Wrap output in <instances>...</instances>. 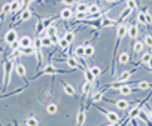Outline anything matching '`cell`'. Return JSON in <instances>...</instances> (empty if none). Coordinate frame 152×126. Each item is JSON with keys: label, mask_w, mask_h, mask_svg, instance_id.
<instances>
[{"label": "cell", "mask_w": 152, "mask_h": 126, "mask_svg": "<svg viewBox=\"0 0 152 126\" xmlns=\"http://www.w3.org/2000/svg\"><path fill=\"white\" fill-rule=\"evenodd\" d=\"M45 31H46V36H49V37H51V36H55V34H57V27H55V24L49 25Z\"/></svg>", "instance_id": "cell-44"}, {"label": "cell", "mask_w": 152, "mask_h": 126, "mask_svg": "<svg viewBox=\"0 0 152 126\" xmlns=\"http://www.w3.org/2000/svg\"><path fill=\"white\" fill-rule=\"evenodd\" d=\"M31 18V11L28 9V8H26V9H23L21 12H20V18H18V24H21V22H26V21H28Z\"/></svg>", "instance_id": "cell-11"}, {"label": "cell", "mask_w": 152, "mask_h": 126, "mask_svg": "<svg viewBox=\"0 0 152 126\" xmlns=\"http://www.w3.org/2000/svg\"><path fill=\"white\" fill-rule=\"evenodd\" d=\"M145 12H146V9L137 14V22H139V24H142V25H146V18H145Z\"/></svg>", "instance_id": "cell-41"}, {"label": "cell", "mask_w": 152, "mask_h": 126, "mask_svg": "<svg viewBox=\"0 0 152 126\" xmlns=\"http://www.w3.org/2000/svg\"><path fill=\"white\" fill-rule=\"evenodd\" d=\"M152 85L148 82V80H140V82H136V88L140 89V91H148Z\"/></svg>", "instance_id": "cell-24"}, {"label": "cell", "mask_w": 152, "mask_h": 126, "mask_svg": "<svg viewBox=\"0 0 152 126\" xmlns=\"http://www.w3.org/2000/svg\"><path fill=\"white\" fill-rule=\"evenodd\" d=\"M127 34H128V37L131 39V42H136V40H137V36H139V27H137L136 22H133V24L128 25V31H127Z\"/></svg>", "instance_id": "cell-8"}, {"label": "cell", "mask_w": 152, "mask_h": 126, "mask_svg": "<svg viewBox=\"0 0 152 126\" xmlns=\"http://www.w3.org/2000/svg\"><path fill=\"white\" fill-rule=\"evenodd\" d=\"M37 2H39V3H40V2H43V0H37Z\"/></svg>", "instance_id": "cell-57"}, {"label": "cell", "mask_w": 152, "mask_h": 126, "mask_svg": "<svg viewBox=\"0 0 152 126\" xmlns=\"http://www.w3.org/2000/svg\"><path fill=\"white\" fill-rule=\"evenodd\" d=\"M14 126H20V125H18V123H15V122H14Z\"/></svg>", "instance_id": "cell-56"}, {"label": "cell", "mask_w": 152, "mask_h": 126, "mask_svg": "<svg viewBox=\"0 0 152 126\" xmlns=\"http://www.w3.org/2000/svg\"><path fill=\"white\" fill-rule=\"evenodd\" d=\"M73 18L78 19V21H85V19L88 18V14H87V12H75Z\"/></svg>", "instance_id": "cell-38"}, {"label": "cell", "mask_w": 152, "mask_h": 126, "mask_svg": "<svg viewBox=\"0 0 152 126\" xmlns=\"http://www.w3.org/2000/svg\"><path fill=\"white\" fill-rule=\"evenodd\" d=\"M27 86H28V85H26V86H23V88H18V89L12 91L11 94H5V95H0V99H2V98H6V96H12V95H15V94H20V92L26 91V88H27Z\"/></svg>", "instance_id": "cell-39"}, {"label": "cell", "mask_w": 152, "mask_h": 126, "mask_svg": "<svg viewBox=\"0 0 152 126\" xmlns=\"http://www.w3.org/2000/svg\"><path fill=\"white\" fill-rule=\"evenodd\" d=\"M133 73H134V70H125V71H122L116 82H128V80H130V77L133 76Z\"/></svg>", "instance_id": "cell-21"}, {"label": "cell", "mask_w": 152, "mask_h": 126, "mask_svg": "<svg viewBox=\"0 0 152 126\" xmlns=\"http://www.w3.org/2000/svg\"><path fill=\"white\" fill-rule=\"evenodd\" d=\"M73 15H75V12L70 9V8H64L61 12H60V19H63V21H70L72 18H73Z\"/></svg>", "instance_id": "cell-10"}, {"label": "cell", "mask_w": 152, "mask_h": 126, "mask_svg": "<svg viewBox=\"0 0 152 126\" xmlns=\"http://www.w3.org/2000/svg\"><path fill=\"white\" fill-rule=\"evenodd\" d=\"M51 40H52V45H58V42H60V37L55 34V36H51Z\"/></svg>", "instance_id": "cell-51"}, {"label": "cell", "mask_w": 152, "mask_h": 126, "mask_svg": "<svg viewBox=\"0 0 152 126\" xmlns=\"http://www.w3.org/2000/svg\"><path fill=\"white\" fill-rule=\"evenodd\" d=\"M148 113H149V117H151V120H152V107L148 108Z\"/></svg>", "instance_id": "cell-53"}, {"label": "cell", "mask_w": 152, "mask_h": 126, "mask_svg": "<svg viewBox=\"0 0 152 126\" xmlns=\"http://www.w3.org/2000/svg\"><path fill=\"white\" fill-rule=\"evenodd\" d=\"M113 25H118V21H116V19H112V18L103 17V18H102V21H100V28H106V27H113Z\"/></svg>", "instance_id": "cell-12"}, {"label": "cell", "mask_w": 152, "mask_h": 126, "mask_svg": "<svg viewBox=\"0 0 152 126\" xmlns=\"http://www.w3.org/2000/svg\"><path fill=\"white\" fill-rule=\"evenodd\" d=\"M107 126H119V123H118V125H115V123H109Z\"/></svg>", "instance_id": "cell-55"}, {"label": "cell", "mask_w": 152, "mask_h": 126, "mask_svg": "<svg viewBox=\"0 0 152 126\" xmlns=\"http://www.w3.org/2000/svg\"><path fill=\"white\" fill-rule=\"evenodd\" d=\"M118 62H119L121 66L128 64V62H130V53H128V52H121V53L118 55Z\"/></svg>", "instance_id": "cell-20"}, {"label": "cell", "mask_w": 152, "mask_h": 126, "mask_svg": "<svg viewBox=\"0 0 152 126\" xmlns=\"http://www.w3.org/2000/svg\"><path fill=\"white\" fill-rule=\"evenodd\" d=\"M113 104H115L116 108L121 110V111H125V110H128V107H130V102L125 101V99H118V101H115Z\"/></svg>", "instance_id": "cell-22"}, {"label": "cell", "mask_w": 152, "mask_h": 126, "mask_svg": "<svg viewBox=\"0 0 152 126\" xmlns=\"http://www.w3.org/2000/svg\"><path fill=\"white\" fill-rule=\"evenodd\" d=\"M143 43H145V46L152 48V34H146L145 39H143Z\"/></svg>", "instance_id": "cell-47"}, {"label": "cell", "mask_w": 152, "mask_h": 126, "mask_svg": "<svg viewBox=\"0 0 152 126\" xmlns=\"http://www.w3.org/2000/svg\"><path fill=\"white\" fill-rule=\"evenodd\" d=\"M33 46H34V50H36V59H37V70H39V67H40V64L43 62V53H42V43H40V39H39V36L34 39V43H33Z\"/></svg>", "instance_id": "cell-5"}, {"label": "cell", "mask_w": 152, "mask_h": 126, "mask_svg": "<svg viewBox=\"0 0 152 126\" xmlns=\"http://www.w3.org/2000/svg\"><path fill=\"white\" fill-rule=\"evenodd\" d=\"M61 3L64 6H67V8H72V6L76 5V0H61Z\"/></svg>", "instance_id": "cell-48"}, {"label": "cell", "mask_w": 152, "mask_h": 126, "mask_svg": "<svg viewBox=\"0 0 152 126\" xmlns=\"http://www.w3.org/2000/svg\"><path fill=\"white\" fill-rule=\"evenodd\" d=\"M137 119H140V120H142V122H145L146 125H151V122H152V120H151V117H149V113H148L146 110H143V108L139 111Z\"/></svg>", "instance_id": "cell-19"}, {"label": "cell", "mask_w": 152, "mask_h": 126, "mask_svg": "<svg viewBox=\"0 0 152 126\" xmlns=\"http://www.w3.org/2000/svg\"><path fill=\"white\" fill-rule=\"evenodd\" d=\"M97 110L107 119L109 123H115V125L121 123V117H119L118 113H113V111H110V110H104V108H102V107H97Z\"/></svg>", "instance_id": "cell-3"}, {"label": "cell", "mask_w": 152, "mask_h": 126, "mask_svg": "<svg viewBox=\"0 0 152 126\" xmlns=\"http://www.w3.org/2000/svg\"><path fill=\"white\" fill-rule=\"evenodd\" d=\"M63 37H64V39H66V40H67V42L72 45V43L75 42V39H76V33H75V31H66Z\"/></svg>", "instance_id": "cell-32"}, {"label": "cell", "mask_w": 152, "mask_h": 126, "mask_svg": "<svg viewBox=\"0 0 152 126\" xmlns=\"http://www.w3.org/2000/svg\"><path fill=\"white\" fill-rule=\"evenodd\" d=\"M61 83H63V91H64L66 95H69V96H76V89H75L69 82H61Z\"/></svg>", "instance_id": "cell-14"}, {"label": "cell", "mask_w": 152, "mask_h": 126, "mask_svg": "<svg viewBox=\"0 0 152 126\" xmlns=\"http://www.w3.org/2000/svg\"><path fill=\"white\" fill-rule=\"evenodd\" d=\"M57 46H58L61 50H64V52H66V50H69V46H70V43H69V42H67L64 37H60V42H58V45H57Z\"/></svg>", "instance_id": "cell-30"}, {"label": "cell", "mask_w": 152, "mask_h": 126, "mask_svg": "<svg viewBox=\"0 0 152 126\" xmlns=\"http://www.w3.org/2000/svg\"><path fill=\"white\" fill-rule=\"evenodd\" d=\"M57 111H58V107H57V104L51 102V104H48V105H46V113H48V114H51V116H52V114H55Z\"/></svg>", "instance_id": "cell-37"}, {"label": "cell", "mask_w": 152, "mask_h": 126, "mask_svg": "<svg viewBox=\"0 0 152 126\" xmlns=\"http://www.w3.org/2000/svg\"><path fill=\"white\" fill-rule=\"evenodd\" d=\"M73 56L75 58H85V45H79L73 49Z\"/></svg>", "instance_id": "cell-15"}, {"label": "cell", "mask_w": 152, "mask_h": 126, "mask_svg": "<svg viewBox=\"0 0 152 126\" xmlns=\"http://www.w3.org/2000/svg\"><path fill=\"white\" fill-rule=\"evenodd\" d=\"M125 3H127V8L130 11H136L137 9V2L136 0H125Z\"/></svg>", "instance_id": "cell-45"}, {"label": "cell", "mask_w": 152, "mask_h": 126, "mask_svg": "<svg viewBox=\"0 0 152 126\" xmlns=\"http://www.w3.org/2000/svg\"><path fill=\"white\" fill-rule=\"evenodd\" d=\"M145 18H146V25H151V24H152V15H151L149 11L145 12Z\"/></svg>", "instance_id": "cell-49"}, {"label": "cell", "mask_w": 152, "mask_h": 126, "mask_svg": "<svg viewBox=\"0 0 152 126\" xmlns=\"http://www.w3.org/2000/svg\"><path fill=\"white\" fill-rule=\"evenodd\" d=\"M14 71L17 73V76H20L24 82H26V85H28V79H27V70H26V67L21 64V62H18V64H15V67H14Z\"/></svg>", "instance_id": "cell-7"}, {"label": "cell", "mask_w": 152, "mask_h": 126, "mask_svg": "<svg viewBox=\"0 0 152 126\" xmlns=\"http://www.w3.org/2000/svg\"><path fill=\"white\" fill-rule=\"evenodd\" d=\"M131 12H133V11H130L128 8H125V9L122 11V14H121V17H119V18L116 19V21H118V24H119V22H125V19H127V18H128V17L131 15Z\"/></svg>", "instance_id": "cell-27"}, {"label": "cell", "mask_w": 152, "mask_h": 126, "mask_svg": "<svg viewBox=\"0 0 152 126\" xmlns=\"http://www.w3.org/2000/svg\"><path fill=\"white\" fill-rule=\"evenodd\" d=\"M94 52H96V49L93 45H85V58H93Z\"/></svg>", "instance_id": "cell-33"}, {"label": "cell", "mask_w": 152, "mask_h": 126, "mask_svg": "<svg viewBox=\"0 0 152 126\" xmlns=\"http://www.w3.org/2000/svg\"><path fill=\"white\" fill-rule=\"evenodd\" d=\"M99 12H100V6H99L97 3H93V5L88 6V17H90V15H96V14H99Z\"/></svg>", "instance_id": "cell-31"}, {"label": "cell", "mask_w": 152, "mask_h": 126, "mask_svg": "<svg viewBox=\"0 0 152 126\" xmlns=\"http://www.w3.org/2000/svg\"><path fill=\"white\" fill-rule=\"evenodd\" d=\"M21 55H23V53H21V48H17V49H12L9 58H11V59H15V58L18 59V58H21Z\"/></svg>", "instance_id": "cell-42"}, {"label": "cell", "mask_w": 152, "mask_h": 126, "mask_svg": "<svg viewBox=\"0 0 152 126\" xmlns=\"http://www.w3.org/2000/svg\"><path fill=\"white\" fill-rule=\"evenodd\" d=\"M91 73H93V74H94V77L97 79V77H100V76H102V73H103V71H102V68H100V67L94 66V67H91Z\"/></svg>", "instance_id": "cell-46"}, {"label": "cell", "mask_w": 152, "mask_h": 126, "mask_svg": "<svg viewBox=\"0 0 152 126\" xmlns=\"http://www.w3.org/2000/svg\"><path fill=\"white\" fill-rule=\"evenodd\" d=\"M103 99H104V92L103 91H97L91 96V102H99V101H103Z\"/></svg>", "instance_id": "cell-28"}, {"label": "cell", "mask_w": 152, "mask_h": 126, "mask_svg": "<svg viewBox=\"0 0 152 126\" xmlns=\"http://www.w3.org/2000/svg\"><path fill=\"white\" fill-rule=\"evenodd\" d=\"M39 39H40V43H42V48H51L52 46V40H51V37L49 36H39Z\"/></svg>", "instance_id": "cell-23"}, {"label": "cell", "mask_w": 152, "mask_h": 126, "mask_svg": "<svg viewBox=\"0 0 152 126\" xmlns=\"http://www.w3.org/2000/svg\"><path fill=\"white\" fill-rule=\"evenodd\" d=\"M61 73H69V71L58 70V68H55V66H54V64H48V66H45L39 73H36L33 79H37V77H40V76H54V74H61Z\"/></svg>", "instance_id": "cell-2"}, {"label": "cell", "mask_w": 152, "mask_h": 126, "mask_svg": "<svg viewBox=\"0 0 152 126\" xmlns=\"http://www.w3.org/2000/svg\"><path fill=\"white\" fill-rule=\"evenodd\" d=\"M8 14H11V3H5L2 6V11H0V19H3Z\"/></svg>", "instance_id": "cell-26"}, {"label": "cell", "mask_w": 152, "mask_h": 126, "mask_svg": "<svg viewBox=\"0 0 152 126\" xmlns=\"http://www.w3.org/2000/svg\"><path fill=\"white\" fill-rule=\"evenodd\" d=\"M146 67L152 70V56H151V59H149V62H148V66H146Z\"/></svg>", "instance_id": "cell-52"}, {"label": "cell", "mask_w": 152, "mask_h": 126, "mask_svg": "<svg viewBox=\"0 0 152 126\" xmlns=\"http://www.w3.org/2000/svg\"><path fill=\"white\" fill-rule=\"evenodd\" d=\"M26 125L27 126H40V123H39V120L31 114V116H28L27 119H26Z\"/></svg>", "instance_id": "cell-29"}, {"label": "cell", "mask_w": 152, "mask_h": 126, "mask_svg": "<svg viewBox=\"0 0 152 126\" xmlns=\"http://www.w3.org/2000/svg\"><path fill=\"white\" fill-rule=\"evenodd\" d=\"M60 19V15L58 17H49V18H43L42 19V22H43V25H45V28H48L49 25H52L55 21H58Z\"/></svg>", "instance_id": "cell-25"}, {"label": "cell", "mask_w": 152, "mask_h": 126, "mask_svg": "<svg viewBox=\"0 0 152 126\" xmlns=\"http://www.w3.org/2000/svg\"><path fill=\"white\" fill-rule=\"evenodd\" d=\"M91 91H93V85L88 83V82H85L84 86H82V94H84V96H88V95L91 94Z\"/></svg>", "instance_id": "cell-35"}, {"label": "cell", "mask_w": 152, "mask_h": 126, "mask_svg": "<svg viewBox=\"0 0 152 126\" xmlns=\"http://www.w3.org/2000/svg\"><path fill=\"white\" fill-rule=\"evenodd\" d=\"M14 59L8 58L6 61H3V89H6L9 86V82H11V76H12V71H14Z\"/></svg>", "instance_id": "cell-1"}, {"label": "cell", "mask_w": 152, "mask_h": 126, "mask_svg": "<svg viewBox=\"0 0 152 126\" xmlns=\"http://www.w3.org/2000/svg\"><path fill=\"white\" fill-rule=\"evenodd\" d=\"M46 28H45V25H43V22H42V19H39L37 21V24H36V33H37V36H40L42 34V31H45Z\"/></svg>", "instance_id": "cell-43"}, {"label": "cell", "mask_w": 152, "mask_h": 126, "mask_svg": "<svg viewBox=\"0 0 152 126\" xmlns=\"http://www.w3.org/2000/svg\"><path fill=\"white\" fill-rule=\"evenodd\" d=\"M107 3H113V2H118V0H106Z\"/></svg>", "instance_id": "cell-54"}, {"label": "cell", "mask_w": 152, "mask_h": 126, "mask_svg": "<svg viewBox=\"0 0 152 126\" xmlns=\"http://www.w3.org/2000/svg\"><path fill=\"white\" fill-rule=\"evenodd\" d=\"M21 53H23V55H27V56H31V55H36V50H34V46H30V48H21Z\"/></svg>", "instance_id": "cell-34"}, {"label": "cell", "mask_w": 152, "mask_h": 126, "mask_svg": "<svg viewBox=\"0 0 152 126\" xmlns=\"http://www.w3.org/2000/svg\"><path fill=\"white\" fill-rule=\"evenodd\" d=\"M85 98L82 99V104H81V108L78 111V116H76V126H84V123L87 122V107H85Z\"/></svg>", "instance_id": "cell-4"}, {"label": "cell", "mask_w": 152, "mask_h": 126, "mask_svg": "<svg viewBox=\"0 0 152 126\" xmlns=\"http://www.w3.org/2000/svg\"><path fill=\"white\" fill-rule=\"evenodd\" d=\"M3 40H5V43L9 45V46H12L14 43H17V42H18V33H17V30H15V28H9V30L5 33Z\"/></svg>", "instance_id": "cell-6"}, {"label": "cell", "mask_w": 152, "mask_h": 126, "mask_svg": "<svg viewBox=\"0 0 152 126\" xmlns=\"http://www.w3.org/2000/svg\"><path fill=\"white\" fill-rule=\"evenodd\" d=\"M64 61H66V64H67L72 70H79V68H81V64H79V59H78V58H75V56H67Z\"/></svg>", "instance_id": "cell-9"}, {"label": "cell", "mask_w": 152, "mask_h": 126, "mask_svg": "<svg viewBox=\"0 0 152 126\" xmlns=\"http://www.w3.org/2000/svg\"><path fill=\"white\" fill-rule=\"evenodd\" d=\"M0 53H2V52H0Z\"/></svg>", "instance_id": "cell-59"}, {"label": "cell", "mask_w": 152, "mask_h": 126, "mask_svg": "<svg viewBox=\"0 0 152 126\" xmlns=\"http://www.w3.org/2000/svg\"><path fill=\"white\" fill-rule=\"evenodd\" d=\"M118 2H121V0H118Z\"/></svg>", "instance_id": "cell-58"}, {"label": "cell", "mask_w": 152, "mask_h": 126, "mask_svg": "<svg viewBox=\"0 0 152 126\" xmlns=\"http://www.w3.org/2000/svg\"><path fill=\"white\" fill-rule=\"evenodd\" d=\"M118 92H119V95H131L134 92V88L131 85H124V86L118 88Z\"/></svg>", "instance_id": "cell-18"}, {"label": "cell", "mask_w": 152, "mask_h": 126, "mask_svg": "<svg viewBox=\"0 0 152 126\" xmlns=\"http://www.w3.org/2000/svg\"><path fill=\"white\" fill-rule=\"evenodd\" d=\"M75 12H87L88 14V5L87 3H78L76 5V11Z\"/></svg>", "instance_id": "cell-40"}, {"label": "cell", "mask_w": 152, "mask_h": 126, "mask_svg": "<svg viewBox=\"0 0 152 126\" xmlns=\"http://www.w3.org/2000/svg\"><path fill=\"white\" fill-rule=\"evenodd\" d=\"M33 2V0H21V8L23 9H26V8H28V5Z\"/></svg>", "instance_id": "cell-50"}, {"label": "cell", "mask_w": 152, "mask_h": 126, "mask_svg": "<svg viewBox=\"0 0 152 126\" xmlns=\"http://www.w3.org/2000/svg\"><path fill=\"white\" fill-rule=\"evenodd\" d=\"M151 53L149 52H145L143 55H142V58L139 59V64H143V66H148V62H149V59H151Z\"/></svg>", "instance_id": "cell-36"}, {"label": "cell", "mask_w": 152, "mask_h": 126, "mask_svg": "<svg viewBox=\"0 0 152 126\" xmlns=\"http://www.w3.org/2000/svg\"><path fill=\"white\" fill-rule=\"evenodd\" d=\"M33 43H34V40H33L30 36H23V37L18 40L20 48H30V46H33Z\"/></svg>", "instance_id": "cell-13"}, {"label": "cell", "mask_w": 152, "mask_h": 126, "mask_svg": "<svg viewBox=\"0 0 152 126\" xmlns=\"http://www.w3.org/2000/svg\"><path fill=\"white\" fill-rule=\"evenodd\" d=\"M143 50H145V43H143V42H139V40L133 42V53H134V55H139V53H142Z\"/></svg>", "instance_id": "cell-17"}, {"label": "cell", "mask_w": 152, "mask_h": 126, "mask_svg": "<svg viewBox=\"0 0 152 126\" xmlns=\"http://www.w3.org/2000/svg\"><path fill=\"white\" fill-rule=\"evenodd\" d=\"M23 11V8H21V0H12L11 2V14H20Z\"/></svg>", "instance_id": "cell-16"}]
</instances>
